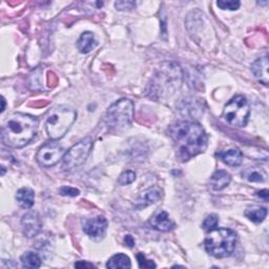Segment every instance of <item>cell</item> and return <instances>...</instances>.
<instances>
[{"mask_svg":"<svg viewBox=\"0 0 269 269\" xmlns=\"http://www.w3.org/2000/svg\"><path fill=\"white\" fill-rule=\"evenodd\" d=\"M38 119L31 115L17 113L6 121L3 127V141L11 147L26 146L36 134Z\"/></svg>","mask_w":269,"mask_h":269,"instance_id":"2","label":"cell"},{"mask_svg":"<svg viewBox=\"0 0 269 269\" xmlns=\"http://www.w3.org/2000/svg\"><path fill=\"white\" fill-rule=\"evenodd\" d=\"M169 134L175 143L177 156L183 162L188 161L206 149V132L197 122L179 121L170 125Z\"/></svg>","mask_w":269,"mask_h":269,"instance_id":"1","label":"cell"},{"mask_svg":"<svg viewBox=\"0 0 269 269\" xmlns=\"http://www.w3.org/2000/svg\"><path fill=\"white\" fill-rule=\"evenodd\" d=\"M182 79V70L178 64L163 63L151 78L146 94L155 100L170 97L181 87Z\"/></svg>","mask_w":269,"mask_h":269,"instance_id":"3","label":"cell"},{"mask_svg":"<svg viewBox=\"0 0 269 269\" xmlns=\"http://www.w3.org/2000/svg\"><path fill=\"white\" fill-rule=\"evenodd\" d=\"M243 177L249 182H264L267 179V174L263 168L248 167L243 171Z\"/></svg>","mask_w":269,"mask_h":269,"instance_id":"19","label":"cell"},{"mask_svg":"<svg viewBox=\"0 0 269 269\" xmlns=\"http://www.w3.org/2000/svg\"><path fill=\"white\" fill-rule=\"evenodd\" d=\"M64 156V149L57 143L44 144L37 152L36 160L43 167H51L58 163Z\"/></svg>","mask_w":269,"mask_h":269,"instance_id":"9","label":"cell"},{"mask_svg":"<svg viewBox=\"0 0 269 269\" xmlns=\"http://www.w3.org/2000/svg\"><path fill=\"white\" fill-rule=\"evenodd\" d=\"M240 3L235 2V0H220L217 3V6L222 10H229V11H236L240 8Z\"/></svg>","mask_w":269,"mask_h":269,"instance_id":"24","label":"cell"},{"mask_svg":"<svg viewBox=\"0 0 269 269\" xmlns=\"http://www.w3.org/2000/svg\"><path fill=\"white\" fill-rule=\"evenodd\" d=\"M20 261L23 266L26 268H39L41 266L40 257L33 252L24 254L20 258Z\"/></svg>","mask_w":269,"mask_h":269,"instance_id":"22","label":"cell"},{"mask_svg":"<svg viewBox=\"0 0 269 269\" xmlns=\"http://www.w3.org/2000/svg\"><path fill=\"white\" fill-rule=\"evenodd\" d=\"M134 180H136V174H134V172L131 170H126L120 175L118 179V183L123 186V185H128L132 183Z\"/></svg>","mask_w":269,"mask_h":269,"instance_id":"23","label":"cell"},{"mask_svg":"<svg viewBox=\"0 0 269 269\" xmlns=\"http://www.w3.org/2000/svg\"><path fill=\"white\" fill-rule=\"evenodd\" d=\"M251 114V106L242 95H237L230 99L224 107L223 116L225 121L234 127H244Z\"/></svg>","mask_w":269,"mask_h":269,"instance_id":"7","label":"cell"},{"mask_svg":"<svg viewBox=\"0 0 269 269\" xmlns=\"http://www.w3.org/2000/svg\"><path fill=\"white\" fill-rule=\"evenodd\" d=\"M134 106L129 99H121L113 103L105 114V122L116 129H124L131 125Z\"/></svg>","mask_w":269,"mask_h":269,"instance_id":"6","label":"cell"},{"mask_svg":"<svg viewBox=\"0 0 269 269\" xmlns=\"http://www.w3.org/2000/svg\"><path fill=\"white\" fill-rule=\"evenodd\" d=\"M16 200L18 204L24 208H31L35 203V194L31 188H20L16 194Z\"/></svg>","mask_w":269,"mask_h":269,"instance_id":"18","label":"cell"},{"mask_svg":"<svg viewBox=\"0 0 269 269\" xmlns=\"http://www.w3.org/2000/svg\"><path fill=\"white\" fill-rule=\"evenodd\" d=\"M137 261H138V264H139L140 268L150 269V268H156L157 267V265L153 263L151 260H147L142 253H139L137 255Z\"/></svg>","mask_w":269,"mask_h":269,"instance_id":"26","label":"cell"},{"mask_svg":"<svg viewBox=\"0 0 269 269\" xmlns=\"http://www.w3.org/2000/svg\"><path fill=\"white\" fill-rule=\"evenodd\" d=\"M75 267H88V268H93L94 265H93V264H89V263H86V262H83V261H80V262L75 264Z\"/></svg>","mask_w":269,"mask_h":269,"instance_id":"31","label":"cell"},{"mask_svg":"<svg viewBox=\"0 0 269 269\" xmlns=\"http://www.w3.org/2000/svg\"><path fill=\"white\" fill-rule=\"evenodd\" d=\"M107 268H130V260L126 255L118 254L113 256L106 263Z\"/></svg>","mask_w":269,"mask_h":269,"instance_id":"20","label":"cell"},{"mask_svg":"<svg viewBox=\"0 0 269 269\" xmlns=\"http://www.w3.org/2000/svg\"><path fill=\"white\" fill-rule=\"evenodd\" d=\"M77 113L68 106H56L52 108L46 119V130L52 140H59L68 132L75 122Z\"/></svg>","mask_w":269,"mask_h":269,"instance_id":"5","label":"cell"},{"mask_svg":"<svg viewBox=\"0 0 269 269\" xmlns=\"http://www.w3.org/2000/svg\"><path fill=\"white\" fill-rule=\"evenodd\" d=\"M107 220L103 216L87 219L83 222V232L92 238H100L105 234Z\"/></svg>","mask_w":269,"mask_h":269,"instance_id":"11","label":"cell"},{"mask_svg":"<svg viewBox=\"0 0 269 269\" xmlns=\"http://www.w3.org/2000/svg\"><path fill=\"white\" fill-rule=\"evenodd\" d=\"M267 216V209L265 207H253L245 211V217L254 223H261Z\"/></svg>","mask_w":269,"mask_h":269,"instance_id":"21","label":"cell"},{"mask_svg":"<svg viewBox=\"0 0 269 269\" xmlns=\"http://www.w3.org/2000/svg\"><path fill=\"white\" fill-rule=\"evenodd\" d=\"M268 190L267 189H263V190H259L257 191V196L264 199L265 201H268Z\"/></svg>","mask_w":269,"mask_h":269,"instance_id":"29","label":"cell"},{"mask_svg":"<svg viewBox=\"0 0 269 269\" xmlns=\"http://www.w3.org/2000/svg\"><path fill=\"white\" fill-rule=\"evenodd\" d=\"M93 147L91 138H85L72 146L62 158V164L65 169H72L82 165L87 159Z\"/></svg>","mask_w":269,"mask_h":269,"instance_id":"8","label":"cell"},{"mask_svg":"<svg viewBox=\"0 0 269 269\" xmlns=\"http://www.w3.org/2000/svg\"><path fill=\"white\" fill-rule=\"evenodd\" d=\"M5 104H6V102H5V98H3V108H2V111L5 110Z\"/></svg>","mask_w":269,"mask_h":269,"instance_id":"32","label":"cell"},{"mask_svg":"<svg viewBox=\"0 0 269 269\" xmlns=\"http://www.w3.org/2000/svg\"><path fill=\"white\" fill-rule=\"evenodd\" d=\"M124 241H125V243H126V245H127L128 247H133V246H134V240H133V238H132L131 236L127 235V236L125 237Z\"/></svg>","mask_w":269,"mask_h":269,"instance_id":"30","label":"cell"},{"mask_svg":"<svg viewBox=\"0 0 269 269\" xmlns=\"http://www.w3.org/2000/svg\"><path fill=\"white\" fill-rule=\"evenodd\" d=\"M216 156L229 166H239L243 161V155L238 148H229L227 150L217 152Z\"/></svg>","mask_w":269,"mask_h":269,"instance_id":"15","label":"cell"},{"mask_svg":"<svg viewBox=\"0 0 269 269\" xmlns=\"http://www.w3.org/2000/svg\"><path fill=\"white\" fill-rule=\"evenodd\" d=\"M115 6H116V8L118 10H129V9H133V7L136 6L134 5V3L132 2H118L115 4Z\"/></svg>","mask_w":269,"mask_h":269,"instance_id":"28","label":"cell"},{"mask_svg":"<svg viewBox=\"0 0 269 269\" xmlns=\"http://www.w3.org/2000/svg\"><path fill=\"white\" fill-rule=\"evenodd\" d=\"M162 197V189L157 187V186H153L150 187L139 195V197L134 201V207L141 209L144 208L152 203L157 202L158 200H160Z\"/></svg>","mask_w":269,"mask_h":269,"instance_id":"12","label":"cell"},{"mask_svg":"<svg viewBox=\"0 0 269 269\" xmlns=\"http://www.w3.org/2000/svg\"><path fill=\"white\" fill-rule=\"evenodd\" d=\"M21 227L23 233L27 238L31 239L36 237L40 233L42 227L39 215L35 213V211H30V213L26 214L21 220Z\"/></svg>","mask_w":269,"mask_h":269,"instance_id":"10","label":"cell"},{"mask_svg":"<svg viewBox=\"0 0 269 269\" xmlns=\"http://www.w3.org/2000/svg\"><path fill=\"white\" fill-rule=\"evenodd\" d=\"M218 217L216 215H210L208 217H206V219L203 222V228L206 232H211V230L215 229L218 226Z\"/></svg>","mask_w":269,"mask_h":269,"instance_id":"25","label":"cell"},{"mask_svg":"<svg viewBox=\"0 0 269 269\" xmlns=\"http://www.w3.org/2000/svg\"><path fill=\"white\" fill-rule=\"evenodd\" d=\"M97 44L98 42L96 40L95 35L92 32H85L80 36L78 42H77V48L80 53L87 54L97 47Z\"/></svg>","mask_w":269,"mask_h":269,"instance_id":"16","label":"cell"},{"mask_svg":"<svg viewBox=\"0 0 269 269\" xmlns=\"http://www.w3.org/2000/svg\"><path fill=\"white\" fill-rule=\"evenodd\" d=\"M232 181V177L225 170H217L210 178V185L214 190L224 189Z\"/></svg>","mask_w":269,"mask_h":269,"instance_id":"17","label":"cell"},{"mask_svg":"<svg viewBox=\"0 0 269 269\" xmlns=\"http://www.w3.org/2000/svg\"><path fill=\"white\" fill-rule=\"evenodd\" d=\"M60 194L62 196H69V197H76L80 194V191L76 188L70 187V186H63L60 188Z\"/></svg>","mask_w":269,"mask_h":269,"instance_id":"27","label":"cell"},{"mask_svg":"<svg viewBox=\"0 0 269 269\" xmlns=\"http://www.w3.org/2000/svg\"><path fill=\"white\" fill-rule=\"evenodd\" d=\"M149 223L153 228L159 230V232L166 233L174 228V223L170 221L168 214L164 210L157 211V213L150 218Z\"/></svg>","mask_w":269,"mask_h":269,"instance_id":"13","label":"cell"},{"mask_svg":"<svg viewBox=\"0 0 269 269\" xmlns=\"http://www.w3.org/2000/svg\"><path fill=\"white\" fill-rule=\"evenodd\" d=\"M206 252L217 259L232 256L237 245V234L229 228H215L209 232L205 242Z\"/></svg>","mask_w":269,"mask_h":269,"instance_id":"4","label":"cell"},{"mask_svg":"<svg viewBox=\"0 0 269 269\" xmlns=\"http://www.w3.org/2000/svg\"><path fill=\"white\" fill-rule=\"evenodd\" d=\"M268 66H269V63H268V57L267 56H264V57H262V58H259L258 60H256L252 66L253 73H254L256 78L265 85H267L268 81H269Z\"/></svg>","mask_w":269,"mask_h":269,"instance_id":"14","label":"cell"}]
</instances>
